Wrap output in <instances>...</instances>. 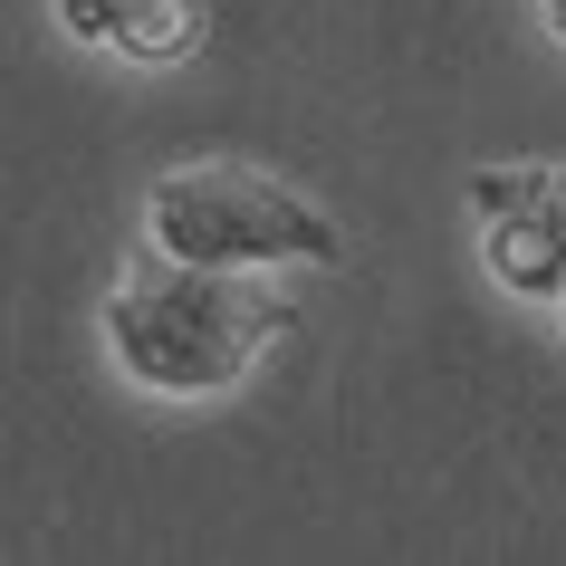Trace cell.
Listing matches in <instances>:
<instances>
[{
	"label": "cell",
	"mask_w": 566,
	"mask_h": 566,
	"mask_svg": "<svg viewBox=\"0 0 566 566\" xmlns=\"http://www.w3.org/2000/svg\"><path fill=\"white\" fill-rule=\"evenodd\" d=\"M471 211H537V221H557L566 231V164H490L471 174Z\"/></svg>",
	"instance_id": "cell-4"
},
{
	"label": "cell",
	"mask_w": 566,
	"mask_h": 566,
	"mask_svg": "<svg viewBox=\"0 0 566 566\" xmlns=\"http://www.w3.org/2000/svg\"><path fill=\"white\" fill-rule=\"evenodd\" d=\"M49 10H59V30L87 39V49H116V30L135 20V0H49Z\"/></svg>",
	"instance_id": "cell-6"
},
{
	"label": "cell",
	"mask_w": 566,
	"mask_h": 566,
	"mask_svg": "<svg viewBox=\"0 0 566 566\" xmlns=\"http://www.w3.org/2000/svg\"><path fill=\"white\" fill-rule=\"evenodd\" d=\"M547 30H557V39H566V0H547Z\"/></svg>",
	"instance_id": "cell-7"
},
{
	"label": "cell",
	"mask_w": 566,
	"mask_h": 566,
	"mask_svg": "<svg viewBox=\"0 0 566 566\" xmlns=\"http://www.w3.org/2000/svg\"><path fill=\"white\" fill-rule=\"evenodd\" d=\"M480 260L518 307H557L566 298V231L537 211H490L480 221Z\"/></svg>",
	"instance_id": "cell-3"
},
{
	"label": "cell",
	"mask_w": 566,
	"mask_h": 566,
	"mask_svg": "<svg viewBox=\"0 0 566 566\" xmlns=\"http://www.w3.org/2000/svg\"><path fill=\"white\" fill-rule=\"evenodd\" d=\"M289 327H298V298L260 289V269H202L154 250V269L106 289V356L135 394H164V403L231 394Z\"/></svg>",
	"instance_id": "cell-1"
},
{
	"label": "cell",
	"mask_w": 566,
	"mask_h": 566,
	"mask_svg": "<svg viewBox=\"0 0 566 566\" xmlns=\"http://www.w3.org/2000/svg\"><path fill=\"white\" fill-rule=\"evenodd\" d=\"M192 39H202V0H135V20L116 30V59L174 67V59H192Z\"/></svg>",
	"instance_id": "cell-5"
},
{
	"label": "cell",
	"mask_w": 566,
	"mask_h": 566,
	"mask_svg": "<svg viewBox=\"0 0 566 566\" xmlns=\"http://www.w3.org/2000/svg\"><path fill=\"white\" fill-rule=\"evenodd\" d=\"M557 327H566V298H557Z\"/></svg>",
	"instance_id": "cell-8"
},
{
	"label": "cell",
	"mask_w": 566,
	"mask_h": 566,
	"mask_svg": "<svg viewBox=\"0 0 566 566\" xmlns=\"http://www.w3.org/2000/svg\"><path fill=\"white\" fill-rule=\"evenodd\" d=\"M145 240L164 260L202 269H346V231L336 211H317L298 182L260 174V164H182L145 192Z\"/></svg>",
	"instance_id": "cell-2"
}]
</instances>
